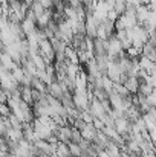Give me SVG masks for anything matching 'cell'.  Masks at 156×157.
<instances>
[{
  "label": "cell",
  "instance_id": "obj_1",
  "mask_svg": "<svg viewBox=\"0 0 156 157\" xmlns=\"http://www.w3.org/2000/svg\"><path fill=\"white\" fill-rule=\"evenodd\" d=\"M74 102L77 110L80 111H84L90 107V98H89V90H75L74 93Z\"/></svg>",
  "mask_w": 156,
  "mask_h": 157
},
{
  "label": "cell",
  "instance_id": "obj_2",
  "mask_svg": "<svg viewBox=\"0 0 156 157\" xmlns=\"http://www.w3.org/2000/svg\"><path fill=\"white\" fill-rule=\"evenodd\" d=\"M72 131H74V127L72 125H63L58 128V131L55 133V136L58 137L60 142L63 144H70V139H72Z\"/></svg>",
  "mask_w": 156,
  "mask_h": 157
},
{
  "label": "cell",
  "instance_id": "obj_3",
  "mask_svg": "<svg viewBox=\"0 0 156 157\" xmlns=\"http://www.w3.org/2000/svg\"><path fill=\"white\" fill-rule=\"evenodd\" d=\"M89 110L92 111V114L95 116V119H103L104 116L107 114V111H106V108H104L103 102H101V101H98L97 98H94V99H92Z\"/></svg>",
  "mask_w": 156,
  "mask_h": 157
},
{
  "label": "cell",
  "instance_id": "obj_4",
  "mask_svg": "<svg viewBox=\"0 0 156 157\" xmlns=\"http://www.w3.org/2000/svg\"><path fill=\"white\" fill-rule=\"evenodd\" d=\"M64 89H63V86L58 82V81H54L51 86L48 87V93L52 95L54 98H57V99H60L61 101V98H63V95H64Z\"/></svg>",
  "mask_w": 156,
  "mask_h": 157
},
{
  "label": "cell",
  "instance_id": "obj_5",
  "mask_svg": "<svg viewBox=\"0 0 156 157\" xmlns=\"http://www.w3.org/2000/svg\"><path fill=\"white\" fill-rule=\"evenodd\" d=\"M110 105H112V108L113 110H119V111H126V107H124V99L116 93V92H113L112 95H110Z\"/></svg>",
  "mask_w": 156,
  "mask_h": 157
},
{
  "label": "cell",
  "instance_id": "obj_6",
  "mask_svg": "<svg viewBox=\"0 0 156 157\" xmlns=\"http://www.w3.org/2000/svg\"><path fill=\"white\" fill-rule=\"evenodd\" d=\"M98 131H100V130H97L94 124H89V125L81 131V134H83V139H84V140H87V142H94V139H95V136H97Z\"/></svg>",
  "mask_w": 156,
  "mask_h": 157
},
{
  "label": "cell",
  "instance_id": "obj_7",
  "mask_svg": "<svg viewBox=\"0 0 156 157\" xmlns=\"http://www.w3.org/2000/svg\"><path fill=\"white\" fill-rule=\"evenodd\" d=\"M142 56H147L149 59H152L153 63H156V46L152 43H146L142 48Z\"/></svg>",
  "mask_w": 156,
  "mask_h": 157
},
{
  "label": "cell",
  "instance_id": "obj_8",
  "mask_svg": "<svg viewBox=\"0 0 156 157\" xmlns=\"http://www.w3.org/2000/svg\"><path fill=\"white\" fill-rule=\"evenodd\" d=\"M31 87L34 89V90H38V92H42V93H48V84H45L38 76H32V79H31Z\"/></svg>",
  "mask_w": 156,
  "mask_h": 157
},
{
  "label": "cell",
  "instance_id": "obj_9",
  "mask_svg": "<svg viewBox=\"0 0 156 157\" xmlns=\"http://www.w3.org/2000/svg\"><path fill=\"white\" fill-rule=\"evenodd\" d=\"M66 59H67L69 63L80 64V58H78V52H77V49H74V48L67 46V49H66Z\"/></svg>",
  "mask_w": 156,
  "mask_h": 157
},
{
  "label": "cell",
  "instance_id": "obj_10",
  "mask_svg": "<svg viewBox=\"0 0 156 157\" xmlns=\"http://www.w3.org/2000/svg\"><path fill=\"white\" fill-rule=\"evenodd\" d=\"M124 86L129 89V92H130L132 95H136L138 90H139V79H138V78H129V81H127Z\"/></svg>",
  "mask_w": 156,
  "mask_h": 157
},
{
  "label": "cell",
  "instance_id": "obj_11",
  "mask_svg": "<svg viewBox=\"0 0 156 157\" xmlns=\"http://www.w3.org/2000/svg\"><path fill=\"white\" fill-rule=\"evenodd\" d=\"M155 64L156 63H153L152 59H149L147 56H141V58H139V67H141V70H146V72L150 73Z\"/></svg>",
  "mask_w": 156,
  "mask_h": 157
},
{
  "label": "cell",
  "instance_id": "obj_12",
  "mask_svg": "<svg viewBox=\"0 0 156 157\" xmlns=\"http://www.w3.org/2000/svg\"><path fill=\"white\" fill-rule=\"evenodd\" d=\"M106 151H107V154L110 157H121V153H122V150H121L113 140L109 144V147L106 148Z\"/></svg>",
  "mask_w": 156,
  "mask_h": 157
},
{
  "label": "cell",
  "instance_id": "obj_13",
  "mask_svg": "<svg viewBox=\"0 0 156 157\" xmlns=\"http://www.w3.org/2000/svg\"><path fill=\"white\" fill-rule=\"evenodd\" d=\"M8 137L12 140V142H20L22 139H25V134H23V130H17V128H12L9 133H8Z\"/></svg>",
  "mask_w": 156,
  "mask_h": 157
},
{
  "label": "cell",
  "instance_id": "obj_14",
  "mask_svg": "<svg viewBox=\"0 0 156 157\" xmlns=\"http://www.w3.org/2000/svg\"><path fill=\"white\" fill-rule=\"evenodd\" d=\"M31 11H32V12L37 15V18H38L40 15H43V14H45V11H46V9L43 8V5L40 3V0H34V3L31 5Z\"/></svg>",
  "mask_w": 156,
  "mask_h": 157
},
{
  "label": "cell",
  "instance_id": "obj_15",
  "mask_svg": "<svg viewBox=\"0 0 156 157\" xmlns=\"http://www.w3.org/2000/svg\"><path fill=\"white\" fill-rule=\"evenodd\" d=\"M153 90H155V87H153L152 84H147V82H139V90H138V93H141V95H144V96H149Z\"/></svg>",
  "mask_w": 156,
  "mask_h": 157
},
{
  "label": "cell",
  "instance_id": "obj_16",
  "mask_svg": "<svg viewBox=\"0 0 156 157\" xmlns=\"http://www.w3.org/2000/svg\"><path fill=\"white\" fill-rule=\"evenodd\" d=\"M57 154L60 157H67L70 156V150H69V145L67 144H63V142H60L58 144V147H57Z\"/></svg>",
  "mask_w": 156,
  "mask_h": 157
},
{
  "label": "cell",
  "instance_id": "obj_17",
  "mask_svg": "<svg viewBox=\"0 0 156 157\" xmlns=\"http://www.w3.org/2000/svg\"><path fill=\"white\" fill-rule=\"evenodd\" d=\"M81 119H83L86 124H94V121H95V116H94V114H92V111L87 108V110L81 111Z\"/></svg>",
  "mask_w": 156,
  "mask_h": 157
},
{
  "label": "cell",
  "instance_id": "obj_18",
  "mask_svg": "<svg viewBox=\"0 0 156 157\" xmlns=\"http://www.w3.org/2000/svg\"><path fill=\"white\" fill-rule=\"evenodd\" d=\"M69 150H70V156H74V157H81V147L78 145V144H69Z\"/></svg>",
  "mask_w": 156,
  "mask_h": 157
},
{
  "label": "cell",
  "instance_id": "obj_19",
  "mask_svg": "<svg viewBox=\"0 0 156 157\" xmlns=\"http://www.w3.org/2000/svg\"><path fill=\"white\" fill-rule=\"evenodd\" d=\"M0 113H2V117H9L12 114V110L9 108L8 104H2L0 105Z\"/></svg>",
  "mask_w": 156,
  "mask_h": 157
},
{
  "label": "cell",
  "instance_id": "obj_20",
  "mask_svg": "<svg viewBox=\"0 0 156 157\" xmlns=\"http://www.w3.org/2000/svg\"><path fill=\"white\" fill-rule=\"evenodd\" d=\"M87 125H89V124H86V122H84L81 117H80V119H77V121H75V124H74V127H75L77 130H80V131H83V130H84Z\"/></svg>",
  "mask_w": 156,
  "mask_h": 157
},
{
  "label": "cell",
  "instance_id": "obj_21",
  "mask_svg": "<svg viewBox=\"0 0 156 157\" xmlns=\"http://www.w3.org/2000/svg\"><path fill=\"white\" fill-rule=\"evenodd\" d=\"M147 101H149V104H150L152 108H156V89L147 96Z\"/></svg>",
  "mask_w": 156,
  "mask_h": 157
},
{
  "label": "cell",
  "instance_id": "obj_22",
  "mask_svg": "<svg viewBox=\"0 0 156 157\" xmlns=\"http://www.w3.org/2000/svg\"><path fill=\"white\" fill-rule=\"evenodd\" d=\"M40 3L43 5L45 9H52L54 11V0H40Z\"/></svg>",
  "mask_w": 156,
  "mask_h": 157
},
{
  "label": "cell",
  "instance_id": "obj_23",
  "mask_svg": "<svg viewBox=\"0 0 156 157\" xmlns=\"http://www.w3.org/2000/svg\"><path fill=\"white\" fill-rule=\"evenodd\" d=\"M98 157H110V156L107 154V151H106V150H103V151H100V153H98Z\"/></svg>",
  "mask_w": 156,
  "mask_h": 157
},
{
  "label": "cell",
  "instance_id": "obj_24",
  "mask_svg": "<svg viewBox=\"0 0 156 157\" xmlns=\"http://www.w3.org/2000/svg\"><path fill=\"white\" fill-rule=\"evenodd\" d=\"M51 157H60V156H58V154H57V153H55V154H52Z\"/></svg>",
  "mask_w": 156,
  "mask_h": 157
},
{
  "label": "cell",
  "instance_id": "obj_25",
  "mask_svg": "<svg viewBox=\"0 0 156 157\" xmlns=\"http://www.w3.org/2000/svg\"><path fill=\"white\" fill-rule=\"evenodd\" d=\"M64 2H66V3H67V5H69V3H70V2H72V0H64Z\"/></svg>",
  "mask_w": 156,
  "mask_h": 157
},
{
  "label": "cell",
  "instance_id": "obj_26",
  "mask_svg": "<svg viewBox=\"0 0 156 157\" xmlns=\"http://www.w3.org/2000/svg\"><path fill=\"white\" fill-rule=\"evenodd\" d=\"M155 119H156V110H155Z\"/></svg>",
  "mask_w": 156,
  "mask_h": 157
},
{
  "label": "cell",
  "instance_id": "obj_27",
  "mask_svg": "<svg viewBox=\"0 0 156 157\" xmlns=\"http://www.w3.org/2000/svg\"><path fill=\"white\" fill-rule=\"evenodd\" d=\"M67 157H74V156H67Z\"/></svg>",
  "mask_w": 156,
  "mask_h": 157
}]
</instances>
